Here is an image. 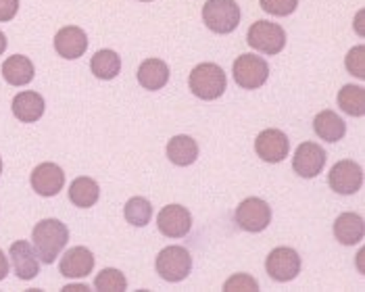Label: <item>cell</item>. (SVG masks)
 <instances>
[{"label": "cell", "mask_w": 365, "mask_h": 292, "mask_svg": "<svg viewBox=\"0 0 365 292\" xmlns=\"http://www.w3.org/2000/svg\"><path fill=\"white\" fill-rule=\"evenodd\" d=\"M157 228L168 238H184L192 228V215L182 204H168L157 215Z\"/></svg>", "instance_id": "obj_9"}, {"label": "cell", "mask_w": 365, "mask_h": 292, "mask_svg": "<svg viewBox=\"0 0 365 292\" xmlns=\"http://www.w3.org/2000/svg\"><path fill=\"white\" fill-rule=\"evenodd\" d=\"M98 197H101V188L92 177H78L69 186V201L80 209L94 207Z\"/></svg>", "instance_id": "obj_23"}, {"label": "cell", "mask_w": 365, "mask_h": 292, "mask_svg": "<svg viewBox=\"0 0 365 292\" xmlns=\"http://www.w3.org/2000/svg\"><path fill=\"white\" fill-rule=\"evenodd\" d=\"M63 291L65 292H71V291L82 292V291H88V286H84V284H69V286H65Z\"/></svg>", "instance_id": "obj_33"}, {"label": "cell", "mask_w": 365, "mask_h": 292, "mask_svg": "<svg viewBox=\"0 0 365 292\" xmlns=\"http://www.w3.org/2000/svg\"><path fill=\"white\" fill-rule=\"evenodd\" d=\"M58 269L65 278H86L94 269V255L86 246H73L61 257Z\"/></svg>", "instance_id": "obj_16"}, {"label": "cell", "mask_w": 365, "mask_h": 292, "mask_svg": "<svg viewBox=\"0 0 365 292\" xmlns=\"http://www.w3.org/2000/svg\"><path fill=\"white\" fill-rule=\"evenodd\" d=\"M4 51H6V36L0 31V55H2Z\"/></svg>", "instance_id": "obj_34"}, {"label": "cell", "mask_w": 365, "mask_h": 292, "mask_svg": "<svg viewBox=\"0 0 365 292\" xmlns=\"http://www.w3.org/2000/svg\"><path fill=\"white\" fill-rule=\"evenodd\" d=\"M313 130L322 140L338 142L346 134V123L334 111H322L319 115H315V119H313Z\"/></svg>", "instance_id": "obj_22"}, {"label": "cell", "mask_w": 365, "mask_h": 292, "mask_svg": "<svg viewBox=\"0 0 365 292\" xmlns=\"http://www.w3.org/2000/svg\"><path fill=\"white\" fill-rule=\"evenodd\" d=\"M259 2L265 13L276 15V17H286L294 13V9L299 6V0H259Z\"/></svg>", "instance_id": "obj_29"}, {"label": "cell", "mask_w": 365, "mask_h": 292, "mask_svg": "<svg viewBox=\"0 0 365 292\" xmlns=\"http://www.w3.org/2000/svg\"><path fill=\"white\" fill-rule=\"evenodd\" d=\"M0 174H2V159H0Z\"/></svg>", "instance_id": "obj_35"}, {"label": "cell", "mask_w": 365, "mask_h": 292, "mask_svg": "<svg viewBox=\"0 0 365 292\" xmlns=\"http://www.w3.org/2000/svg\"><path fill=\"white\" fill-rule=\"evenodd\" d=\"M344 65H346V71L351 75L365 80V48L361 44L349 51V55L344 58Z\"/></svg>", "instance_id": "obj_28"}, {"label": "cell", "mask_w": 365, "mask_h": 292, "mask_svg": "<svg viewBox=\"0 0 365 292\" xmlns=\"http://www.w3.org/2000/svg\"><path fill=\"white\" fill-rule=\"evenodd\" d=\"M269 78L267 61L257 55H240L234 61V80L245 90H257Z\"/></svg>", "instance_id": "obj_6"}, {"label": "cell", "mask_w": 365, "mask_h": 292, "mask_svg": "<svg viewBox=\"0 0 365 292\" xmlns=\"http://www.w3.org/2000/svg\"><path fill=\"white\" fill-rule=\"evenodd\" d=\"M6 273H9V261H6L4 253L0 251V280H4V278H6Z\"/></svg>", "instance_id": "obj_32"}, {"label": "cell", "mask_w": 365, "mask_h": 292, "mask_svg": "<svg viewBox=\"0 0 365 292\" xmlns=\"http://www.w3.org/2000/svg\"><path fill=\"white\" fill-rule=\"evenodd\" d=\"M138 82L144 90H161L169 82V67L161 58H146L138 67Z\"/></svg>", "instance_id": "obj_19"}, {"label": "cell", "mask_w": 365, "mask_h": 292, "mask_svg": "<svg viewBox=\"0 0 365 292\" xmlns=\"http://www.w3.org/2000/svg\"><path fill=\"white\" fill-rule=\"evenodd\" d=\"M326 165V150L315 142H305L297 148L294 159H292V167L301 177H315L322 174Z\"/></svg>", "instance_id": "obj_12"}, {"label": "cell", "mask_w": 365, "mask_h": 292, "mask_svg": "<svg viewBox=\"0 0 365 292\" xmlns=\"http://www.w3.org/2000/svg\"><path fill=\"white\" fill-rule=\"evenodd\" d=\"M265 269L272 280L276 282H290L299 276L301 271V257L294 249L288 246H278L267 255Z\"/></svg>", "instance_id": "obj_8"}, {"label": "cell", "mask_w": 365, "mask_h": 292, "mask_svg": "<svg viewBox=\"0 0 365 292\" xmlns=\"http://www.w3.org/2000/svg\"><path fill=\"white\" fill-rule=\"evenodd\" d=\"M365 224L364 217L357 213H342L338 215V219L334 221V236L340 244H359L364 240Z\"/></svg>", "instance_id": "obj_18"}, {"label": "cell", "mask_w": 365, "mask_h": 292, "mask_svg": "<svg viewBox=\"0 0 365 292\" xmlns=\"http://www.w3.org/2000/svg\"><path fill=\"white\" fill-rule=\"evenodd\" d=\"M55 51L63 58H80L88 51V36L82 28L67 26L55 36Z\"/></svg>", "instance_id": "obj_15"}, {"label": "cell", "mask_w": 365, "mask_h": 292, "mask_svg": "<svg viewBox=\"0 0 365 292\" xmlns=\"http://www.w3.org/2000/svg\"><path fill=\"white\" fill-rule=\"evenodd\" d=\"M140 2H150V0H140Z\"/></svg>", "instance_id": "obj_36"}, {"label": "cell", "mask_w": 365, "mask_h": 292, "mask_svg": "<svg viewBox=\"0 0 365 292\" xmlns=\"http://www.w3.org/2000/svg\"><path fill=\"white\" fill-rule=\"evenodd\" d=\"M29 182L40 197H56L65 184V174L56 163H40L31 172Z\"/></svg>", "instance_id": "obj_14"}, {"label": "cell", "mask_w": 365, "mask_h": 292, "mask_svg": "<svg viewBox=\"0 0 365 292\" xmlns=\"http://www.w3.org/2000/svg\"><path fill=\"white\" fill-rule=\"evenodd\" d=\"M338 107L353 117L365 115V88L355 86V84H346L338 92Z\"/></svg>", "instance_id": "obj_25"}, {"label": "cell", "mask_w": 365, "mask_h": 292, "mask_svg": "<svg viewBox=\"0 0 365 292\" xmlns=\"http://www.w3.org/2000/svg\"><path fill=\"white\" fill-rule=\"evenodd\" d=\"M190 90L202 100H217L225 92L227 80L224 69L215 63H200L190 73Z\"/></svg>", "instance_id": "obj_2"}, {"label": "cell", "mask_w": 365, "mask_h": 292, "mask_svg": "<svg viewBox=\"0 0 365 292\" xmlns=\"http://www.w3.org/2000/svg\"><path fill=\"white\" fill-rule=\"evenodd\" d=\"M13 115L17 117L21 123H34L44 115V98L38 92H19L13 98Z\"/></svg>", "instance_id": "obj_17"}, {"label": "cell", "mask_w": 365, "mask_h": 292, "mask_svg": "<svg viewBox=\"0 0 365 292\" xmlns=\"http://www.w3.org/2000/svg\"><path fill=\"white\" fill-rule=\"evenodd\" d=\"M34 63L24 55H13L2 65V78L11 86H26L34 80Z\"/></svg>", "instance_id": "obj_20"}, {"label": "cell", "mask_w": 365, "mask_h": 292, "mask_svg": "<svg viewBox=\"0 0 365 292\" xmlns=\"http://www.w3.org/2000/svg\"><path fill=\"white\" fill-rule=\"evenodd\" d=\"M90 69L98 80H113L121 71V57L115 51H109V48L98 51L90 61Z\"/></svg>", "instance_id": "obj_24"}, {"label": "cell", "mask_w": 365, "mask_h": 292, "mask_svg": "<svg viewBox=\"0 0 365 292\" xmlns=\"http://www.w3.org/2000/svg\"><path fill=\"white\" fill-rule=\"evenodd\" d=\"M123 215H125L128 224H132L136 228H144L153 217V204L148 203V199H144V197H134L125 203Z\"/></svg>", "instance_id": "obj_26"}, {"label": "cell", "mask_w": 365, "mask_h": 292, "mask_svg": "<svg viewBox=\"0 0 365 292\" xmlns=\"http://www.w3.org/2000/svg\"><path fill=\"white\" fill-rule=\"evenodd\" d=\"M202 21L215 33H232L240 24V6L236 0H207Z\"/></svg>", "instance_id": "obj_3"}, {"label": "cell", "mask_w": 365, "mask_h": 292, "mask_svg": "<svg viewBox=\"0 0 365 292\" xmlns=\"http://www.w3.org/2000/svg\"><path fill=\"white\" fill-rule=\"evenodd\" d=\"M94 286L101 292H123L128 288V280L119 269L107 267L94 278Z\"/></svg>", "instance_id": "obj_27"}, {"label": "cell", "mask_w": 365, "mask_h": 292, "mask_svg": "<svg viewBox=\"0 0 365 292\" xmlns=\"http://www.w3.org/2000/svg\"><path fill=\"white\" fill-rule=\"evenodd\" d=\"M31 240H34L40 261L55 263V259L61 255V251L65 249V244L69 240V230L58 219H42L40 224H36V228L31 232Z\"/></svg>", "instance_id": "obj_1"}, {"label": "cell", "mask_w": 365, "mask_h": 292, "mask_svg": "<svg viewBox=\"0 0 365 292\" xmlns=\"http://www.w3.org/2000/svg\"><path fill=\"white\" fill-rule=\"evenodd\" d=\"M9 257L13 261L15 273L19 276V280H34L40 273V259L36 249L29 244L28 240H17L11 244Z\"/></svg>", "instance_id": "obj_13"}, {"label": "cell", "mask_w": 365, "mask_h": 292, "mask_svg": "<svg viewBox=\"0 0 365 292\" xmlns=\"http://www.w3.org/2000/svg\"><path fill=\"white\" fill-rule=\"evenodd\" d=\"M255 150L265 163H280L288 157L290 140L282 130H263L255 140Z\"/></svg>", "instance_id": "obj_11"}, {"label": "cell", "mask_w": 365, "mask_h": 292, "mask_svg": "<svg viewBox=\"0 0 365 292\" xmlns=\"http://www.w3.org/2000/svg\"><path fill=\"white\" fill-rule=\"evenodd\" d=\"M192 269V257L184 246H168L157 255V273L165 282H182Z\"/></svg>", "instance_id": "obj_5"}, {"label": "cell", "mask_w": 365, "mask_h": 292, "mask_svg": "<svg viewBox=\"0 0 365 292\" xmlns=\"http://www.w3.org/2000/svg\"><path fill=\"white\" fill-rule=\"evenodd\" d=\"M224 291L225 292H234V291L257 292L259 291V284H257V280H255L253 276H249V273H236V276H232L230 280H225Z\"/></svg>", "instance_id": "obj_30"}, {"label": "cell", "mask_w": 365, "mask_h": 292, "mask_svg": "<svg viewBox=\"0 0 365 292\" xmlns=\"http://www.w3.org/2000/svg\"><path fill=\"white\" fill-rule=\"evenodd\" d=\"M19 11V0H0V21H11Z\"/></svg>", "instance_id": "obj_31"}, {"label": "cell", "mask_w": 365, "mask_h": 292, "mask_svg": "<svg viewBox=\"0 0 365 292\" xmlns=\"http://www.w3.org/2000/svg\"><path fill=\"white\" fill-rule=\"evenodd\" d=\"M249 46L263 55H278L286 46V31L272 21H255L247 33Z\"/></svg>", "instance_id": "obj_4"}, {"label": "cell", "mask_w": 365, "mask_h": 292, "mask_svg": "<svg viewBox=\"0 0 365 292\" xmlns=\"http://www.w3.org/2000/svg\"><path fill=\"white\" fill-rule=\"evenodd\" d=\"M328 184L338 194H355L364 184V170L355 161H338L330 170Z\"/></svg>", "instance_id": "obj_10"}, {"label": "cell", "mask_w": 365, "mask_h": 292, "mask_svg": "<svg viewBox=\"0 0 365 292\" xmlns=\"http://www.w3.org/2000/svg\"><path fill=\"white\" fill-rule=\"evenodd\" d=\"M169 161L178 167H188L197 161L198 145L190 136H173L168 142Z\"/></svg>", "instance_id": "obj_21"}, {"label": "cell", "mask_w": 365, "mask_h": 292, "mask_svg": "<svg viewBox=\"0 0 365 292\" xmlns=\"http://www.w3.org/2000/svg\"><path fill=\"white\" fill-rule=\"evenodd\" d=\"M234 217L245 232H263L272 224V207L263 199L251 197L238 204Z\"/></svg>", "instance_id": "obj_7"}]
</instances>
